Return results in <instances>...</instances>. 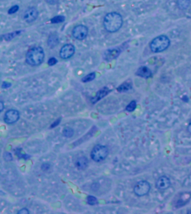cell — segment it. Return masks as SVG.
<instances>
[{
	"label": "cell",
	"mask_w": 191,
	"mask_h": 214,
	"mask_svg": "<svg viewBox=\"0 0 191 214\" xmlns=\"http://www.w3.org/2000/svg\"><path fill=\"white\" fill-rule=\"evenodd\" d=\"M123 20L119 13L110 12L104 17V21L105 29L110 33H115L119 30L122 26Z\"/></svg>",
	"instance_id": "6da1fadb"
},
{
	"label": "cell",
	"mask_w": 191,
	"mask_h": 214,
	"mask_svg": "<svg viewBox=\"0 0 191 214\" xmlns=\"http://www.w3.org/2000/svg\"><path fill=\"white\" fill-rule=\"evenodd\" d=\"M44 52L41 47H34L30 49L26 55V62L31 66H37L43 62Z\"/></svg>",
	"instance_id": "7a4b0ae2"
},
{
	"label": "cell",
	"mask_w": 191,
	"mask_h": 214,
	"mask_svg": "<svg viewBox=\"0 0 191 214\" xmlns=\"http://www.w3.org/2000/svg\"><path fill=\"white\" fill-rule=\"evenodd\" d=\"M170 45V40L165 35L157 37L151 41V50L154 53H160L166 50Z\"/></svg>",
	"instance_id": "3957f363"
},
{
	"label": "cell",
	"mask_w": 191,
	"mask_h": 214,
	"mask_svg": "<svg viewBox=\"0 0 191 214\" xmlns=\"http://www.w3.org/2000/svg\"><path fill=\"white\" fill-rule=\"evenodd\" d=\"M108 154V150L106 146L102 145H96L91 152L90 156L93 160L100 162L104 160Z\"/></svg>",
	"instance_id": "277c9868"
},
{
	"label": "cell",
	"mask_w": 191,
	"mask_h": 214,
	"mask_svg": "<svg viewBox=\"0 0 191 214\" xmlns=\"http://www.w3.org/2000/svg\"><path fill=\"white\" fill-rule=\"evenodd\" d=\"M150 190V185L146 181L138 182L134 187V192L138 196H143L149 193Z\"/></svg>",
	"instance_id": "5b68a950"
},
{
	"label": "cell",
	"mask_w": 191,
	"mask_h": 214,
	"mask_svg": "<svg viewBox=\"0 0 191 214\" xmlns=\"http://www.w3.org/2000/svg\"><path fill=\"white\" fill-rule=\"evenodd\" d=\"M39 12L36 8L31 7L28 8L23 13V19L27 23H31L37 20Z\"/></svg>",
	"instance_id": "8992f818"
},
{
	"label": "cell",
	"mask_w": 191,
	"mask_h": 214,
	"mask_svg": "<svg viewBox=\"0 0 191 214\" xmlns=\"http://www.w3.org/2000/svg\"><path fill=\"white\" fill-rule=\"evenodd\" d=\"M88 29L84 25H78L75 27L72 31V35L77 40H83L87 36Z\"/></svg>",
	"instance_id": "52a82bcc"
},
{
	"label": "cell",
	"mask_w": 191,
	"mask_h": 214,
	"mask_svg": "<svg viewBox=\"0 0 191 214\" xmlns=\"http://www.w3.org/2000/svg\"><path fill=\"white\" fill-rule=\"evenodd\" d=\"M20 118L19 112L15 109L7 110L4 116V121L7 124H13L16 123Z\"/></svg>",
	"instance_id": "ba28073f"
},
{
	"label": "cell",
	"mask_w": 191,
	"mask_h": 214,
	"mask_svg": "<svg viewBox=\"0 0 191 214\" xmlns=\"http://www.w3.org/2000/svg\"><path fill=\"white\" fill-rule=\"evenodd\" d=\"M75 48L72 44H66L62 47L60 51V56L62 59H67L73 55Z\"/></svg>",
	"instance_id": "9c48e42d"
},
{
	"label": "cell",
	"mask_w": 191,
	"mask_h": 214,
	"mask_svg": "<svg viewBox=\"0 0 191 214\" xmlns=\"http://www.w3.org/2000/svg\"><path fill=\"white\" fill-rule=\"evenodd\" d=\"M171 182L170 179L165 176L159 177L156 182V187L159 190H164L171 186Z\"/></svg>",
	"instance_id": "30bf717a"
},
{
	"label": "cell",
	"mask_w": 191,
	"mask_h": 214,
	"mask_svg": "<svg viewBox=\"0 0 191 214\" xmlns=\"http://www.w3.org/2000/svg\"><path fill=\"white\" fill-rule=\"evenodd\" d=\"M121 51L118 48H112L107 49L104 54V59L106 61H111L118 57Z\"/></svg>",
	"instance_id": "8fae6325"
},
{
	"label": "cell",
	"mask_w": 191,
	"mask_h": 214,
	"mask_svg": "<svg viewBox=\"0 0 191 214\" xmlns=\"http://www.w3.org/2000/svg\"><path fill=\"white\" fill-rule=\"evenodd\" d=\"M136 74L139 77L148 78L151 76V71L147 67H141L137 70Z\"/></svg>",
	"instance_id": "7c38bea8"
},
{
	"label": "cell",
	"mask_w": 191,
	"mask_h": 214,
	"mask_svg": "<svg viewBox=\"0 0 191 214\" xmlns=\"http://www.w3.org/2000/svg\"><path fill=\"white\" fill-rule=\"evenodd\" d=\"M88 161L87 158L85 157H80L76 160V165L79 170H84L88 166Z\"/></svg>",
	"instance_id": "4fadbf2b"
},
{
	"label": "cell",
	"mask_w": 191,
	"mask_h": 214,
	"mask_svg": "<svg viewBox=\"0 0 191 214\" xmlns=\"http://www.w3.org/2000/svg\"><path fill=\"white\" fill-rule=\"evenodd\" d=\"M58 41H59L58 37L57 36V35H55L54 34L50 35L48 40V46L50 47H55L58 43Z\"/></svg>",
	"instance_id": "5bb4252c"
},
{
	"label": "cell",
	"mask_w": 191,
	"mask_h": 214,
	"mask_svg": "<svg viewBox=\"0 0 191 214\" xmlns=\"http://www.w3.org/2000/svg\"><path fill=\"white\" fill-rule=\"evenodd\" d=\"M110 91L108 90V89L107 88H104V89L100 90L97 93V95L96 97L94 98V102H96L98 100H100L101 98H102L103 97L106 96L107 94Z\"/></svg>",
	"instance_id": "9a60e30c"
},
{
	"label": "cell",
	"mask_w": 191,
	"mask_h": 214,
	"mask_svg": "<svg viewBox=\"0 0 191 214\" xmlns=\"http://www.w3.org/2000/svg\"><path fill=\"white\" fill-rule=\"evenodd\" d=\"M191 0H178V7L181 10H186L189 6Z\"/></svg>",
	"instance_id": "2e32d148"
},
{
	"label": "cell",
	"mask_w": 191,
	"mask_h": 214,
	"mask_svg": "<svg viewBox=\"0 0 191 214\" xmlns=\"http://www.w3.org/2000/svg\"><path fill=\"white\" fill-rule=\"evenodd\" d=\"M131 88H132V85L130 83L125 82L122 84H121L120 86L118 87L117 89L120 92H125L127 90H130Z\"/></svg>",
	"instance_id": "e0dca14e"
},
{
	"label": "cell",
	"mask_w": 191,
	"mask_h": 214,
	"mask_svg": "<svg viewBox=\"0 0 191 214\" xmlns=\"http://www.w3.org/2000/svg\"><path fill=\"white\" fill-rule=\"evenodd\" d=\"M21 32V31H15L12 33H7L4 36V39L7 41H9V40L12 39L15 37L17 36L19 34H20Z\"/></svg>",
	"instance_id": "ac0fdd59"
},
{
	"label": "cell",
	"mask_w": 191,
	"mask_h": 214,
	"mask_svg": "<svg viewBox=\"0 0 191 214\" xmlns=\"http://www.w3.org/2000/svg\"><path fill=\"white\" fill-rule=\"evenodd\" d=\"M73 130L70 128H66L63 130V135L67 138H70L73 136Z\"/></svg>",
	"instance_id": "d6986e66"
},
{
	"label": "cell",
	"mask_w": 191,
	"mask_h": 214,
	"mask_svg": "<svg viewBox=\"0 0 191 214\" xmlns=\"http://www.w3.org/2000/svg\"><path fill=\"white\" fill-rule=\"evenodd\" d=\"M95 78H96V74H95V73H92L88 74L86 76H85L84 78H83L82 79V81L83 82H84V83L89 82V81H90L94 79Z\"/></svg>",
	"instance_id": "ffe728a7"
},
{
	"label": "cell",
	"mask_w": 191,
	"mask_h": 214,
	"mask_svg": "<svg viewBox=\"0 0 191 214\" xmlns=\"http://www.w3.org/2000/svg\"><path fill=\"white\" fill-rule=\"evenodd\" d=\"M65 20V17L63 16H57L54 17L51 20V22L53 23H58L63 22Z\"/></svg>",
	"instance_id": "44dd1931"
},
{
	"label": "cell",
	"mask_w": 191,
	"mask_h": 214,
	"mask_svg": "<svg viewBox=\"0 0 191 214\" xmlns=\"http://www.w3.org/2000/svg\"><path fill=\"white\" fill-rule=\"evenodd\" d=\"M136 107V102H135V101H132V102H131L130 104L126 107V109L128 112H131L134 111V110L135 109Z\"/></svg>",
	"instance_id": "7402d4cb"
},
{
	"label": "cell",
	"mask_w": 191,
	"mask_h": 214,
	"mask_svg": "<svg viewBox=\"0 0 191 214\" xmlns=\"http://www.w3.org/2000/svg\"><path fill=\"white\" fill-rule=\"evenodd\" d=\"M87 202L88 204L90 205H95L97 204L98 201L97 199L95 197L93 196H88L87 198Z\"/></svg>",
	"instance_id": "603a6c76"
},
{
	"label": "cell",
	"mask_w": 191,
	"mask_h": 214,
	"mask_svg": "<svg viewBox=\"0 0 191 214\" xmlns=\"http://www.w3.org/2000/svg\"><path fill=\"white\" fill-rule=\"evenodd\" d=\"M19 9V6L18 5H15L11 7L10 9L8 11V13L11 15L13 13H16L17 11Z\"/></svg>",
	"instance_id": "cb8c5ba5"
},
{
	"label": "cell",
	"mask_w": 191,
	"mask_h": 214,
	"mask_svg": "<svg viewBox=\"0 0 191 214\" xmlns=\"http://www.w3.org/2000/svg\"><path fill=\"white\" fill-rule=\"evenodd\" d=\"M3 158L6 161H11L13 160V157L9 152H5L3 154Z\"/></svg>",
	"instance_id": "d4e9b609"
},
{
	"label": "cell",
	"mask_w": 191,
	"mask_h": 214,
	"mask_svg": "<svg viewBox=\"0 0 191 214\" xmlns=\"http://www.w3.org/2000/svg\"><path fill=\"white\" fill-rule=\"evenodd\" d=\"M57 59H55V57H51L50 58L49 60H48V64L50 65V66H53L54 65H55V64H57Z\"/></svg>",
	"instance_id": "484cf974"
},
{
	"label": "cell",
	"mask_w": 191,
	"mask_h": 214,
	"mask_svg": "<svg viewBox=\"0 0 191 214\" xmlns=\"http://www.w3.org/2000/svg\"><path fill=\"white\" fill-rule=\"evenodd\" d=\"M17 214H29V211L27 209V208H23L21 209L20 210L17 212Z\"/></svg>",
	"instance_id": "4316f807"
},
{
	"label": "cell",
	"mask_w": 191,
	"mask_h": 214,
	"mask_svg": "<svg viewBox=\"0 0 191 214\" xmlns=\"http://www.w3.org/2000/svg\"><path fill=\"white\" fill-rule=\"evenodd\" d=\"M50 166L49 164L45 163V164H42L41 169L43 171L48 170L50 168Z\"/></svg>",
	"instance_id": "83f0119b"
},
{
	"label": "cell",
	"mask_w": 191,
	"mask_h": 214,
	"mask_svg": "<svg viewBox=\"0 0 191 214\" xmlns=\"http://www.w3.org/2000/svg\"><path fill=\"white\" fill-rule=\"evenodd\" d=\"M11 86V84L10 83H8V82H4V83L2 84V88H5V89H7V88H10Z\"/></svg>",
	"instance_id": "f1b7e54d"
},
{
	"label": "cell",
	"mask_w": 191,
	"mask_h": 214,
	"mask_svg": "<svg viewBox=\"0 0 191 214\" xmlns=\"http://www.w3.org/2000/svg\"><path fill=\"white\" fill-rule=\"evenodd\" d=\"M60 119H58V120H55V122H54L50 126V128H54L55 127H57V126L60 123Z\"/></svg>",
	"instance_id": "f546056e"
},
{
	"label": "cell",
	"mask_w": 191,
	"mask_h": 214,
	"mask_svg": "<svg viewBox=\"0 0 191 214\" xmlns=\"http://www.w3.org/2000/svg\"><path fill=\"white\" fill-rule=\"evenodd\" d=\"M4 104L2 101H0V113L4 109Z\"/></svg>",
	"instance_id": "4dcf8cb0"
},
{
	"label": "cell",
	"mask_w": 191,
	"mask_h": 214,
	"mask_svg": "<svg viewBox=\"0 0 191 214\" xmlns=\"http://www.w3.org/2000/svg\"><path fill=\"white\" fill-rule=\"evenodd\" d=\"M57 1H58V0H47L48 3H50V4H51V5L56 3L57 2Z\"/></svg>",
	"instance_id": "1f68e13d"
},
{
	"label": "cell",
	"mask_w": 191,
	"mask_h": 214,
	"mask_svg": "<svg viewBox=\"0 0 191 214\" xmlns=\"http://www.w3.org/2000/svg\"><path fill=\"white\" fill-rule=\"evenodd\" d=\"M187 130L191 134V121L189 122V123L188 126Z\"/></svg>",
	"instance_id": "d6a6232c"
},
{
	"label": "cell",
	"mask_w": 191,
	"mask_h": 214,
	"mask_svg": "<svg viewBox=\"0 0 191 214\" xmlns=\"http://www.w3.org/2000/svg\"><path fill=\"white\" fill-rule=\"evenodd\" d=\"M188 213H189V214H191V211H188Z\"/></svg>",
	"instance_id": "836d02e7"
}]
</instances>
